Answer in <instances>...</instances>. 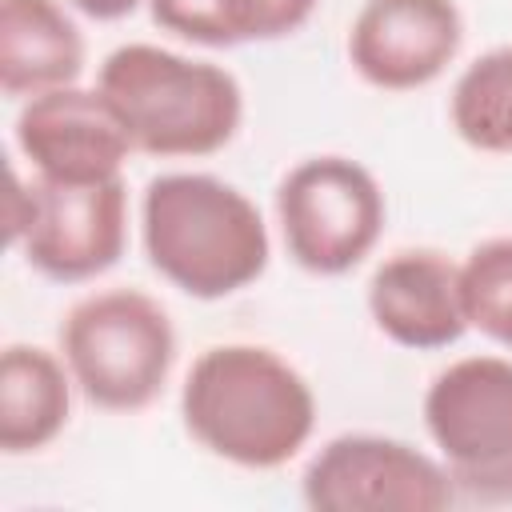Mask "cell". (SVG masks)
<instances>
[{"label":"cell","mask_w":512,"mask_h":512,"mask_svg":"<svg viewBox=\"0 0 512 512\" xmlns=\"http://www.w3.org/2000/svg\"><path fill=\"white\" fill-rule=\"evenodd\" d=\"M180 420L208 456L248 472H272L308 448L316 392L268 344H208L184 372Z\"/></svg>","instance_id":"cell-1"},{"label":"cell","mask_w":512,"mask_h":512,"mask_svg":"<svg viewBox=\"0 0 512 512\" xmlns=\"http://www.w3.org/2000/svg\"><path fill=\"white\" fill-rule=\"evenodd\" d=\"M140 244L160 280L192 300H224L256 284L272 260L264 212L212 172H160L140 196Z\"/></svg>","instance_id":"cell-2"},{"label":"cell","mask_w":512,"mask_h":512,"mask_svg":"<svg viewBox=\"0 0 512 512\" xmlns=\"http://www.w3.org/2000/svg\"><path fill=\"white\" fill-rule=\"evenodd\" d=\"M96 88L124 120L132 152L156 160L216 156L244 124V88L224 64L148 40L112 48L100 60Z\"/></svg>","instance_id":"cell-3"},{"label":"cell","mask_w":512,"mask_h":512,"mask_svg":"<svg viewBox=\"0 0 512 512\" xmlns=\"http://www.w3.org/2000/svg\"><path fill=\"white\" fill-rule=\"evenodd\" d=\"M60 356L92 408L140 412L160 400L172 376L176 328L156 296L140 288H100L64 312Z\"/></svg>","instance_id":"cell-4"},{"label":"cell","mask_w":512,"mask_h":512,"mask_svg":"<svg viewBox=\"0 0 512 512\" xmlns=\"http://www.w3.org/2000/svg\"><path fill=\"white\" fill-rule=\"evenodd\" d=\"M8 244L32 272L56 284H84L116 268L128 248V184L112 180H44L8 172Z\"/></svg>","instance_id":"cell-5"},{"label":"cell","mask_w":512,"mask_h":512,"mask_svg":"<svg viewBox=\"0 0 512 512\" xmlns=\"http://www.w3.org/2000/svg\"><path fill=\"white\" fill-rule=\"evenodd\" d=\"M424 428L460 496L512 504V356L444 364L424 392Z\"/></svg>","instance_id":"cell-6"},{"label":"cell","mask_w":512,"mask_h":512,"mask_svg":"<svg viewBox=\"0 0 512 512\" xmlns=\"http://www.w3.org/2000/svg\"><path fill=\"white\" fill-rule=\"evenodd\" d=\"M388 200L372 168L320 152L292 164L276 184V224L284 252L312 276L360 268L384 236Z\"/></svg>","instance_id":"cell-7"},{"label":"cell","mask_w":512,"mask_h":512,"mask_svg":"<svg viewBox=\"0 0 512 512\" xmlns=\"http://www.w3.org/2000/svg\"><path fill=\"white\" fill-rule=\"evenodd\" d=\"M300 496L316 512H440L460 492L440 456L400 436L340 432L304 464Z\"/></svg>","instance_id":"cell-8"},{"label":"cell","mask_w":512,"mask_h":512,"mask_svg":"<svg viewBox=\"0 0 512 512\" xmlns=\"http://www.w3.org/2000/svg\"><path fill=\"white\" fill-rule=\"evenodd\" d=\"M464 44L456 0H364L348 24V64L380 92H416L448 72Z\"/></svg>","instance_id":"cell-9"},{"label":"cell","mask_w":512,"mask_h":512,"mask_svg":"<svg viewBox=\"0 0 512 512\" xmlns=\"http://www.w3.org/2000/svg\"><path fill=\"white\" fill-rule=\"evenodd\" d=\"M12 140L28 168L44 180H112L124 176L132 140L112 100L100 88H52L20 104Z\"/></svg>","instance_id":"cell-10"},{"label":"cell","mask_w":512,"mask_h":512,"mask_svg":"<svg viewBox=\"0 0 512 512\" xmlns=\"http://www.w3.org/2000/svg\"><path fill=\"white\" fill-rule=\"evenodd\" d=\"M364 304L376 332L408 352H440L468 332L460 264L436 248H400L384 256L368 276Z\"/></svg>","instance_id":"cell-11"},{"label":"cell","mask_w":512,"mask_h":512,"mask_svg":"<svg viewBox=\"0 0 512 512\" xmlns=\"http://www.w3.org/2000/svg\"><path fill=\"white\" fill-rule=\"evenodd\" d=\"M84 32L64 0H0V92L32 100L80 80Z\"/></svg>","instance_id":"cell-12"},{"label":"cell","mask_w":512,"mask_h":512,"mask_svg":"<svg viewBox=\"0 0 512 512\" xmlns=\"http://www.w3.org/2000/svg\"><path fill=\"white\" fill-rule=\"evenodd\" d=\"M76 380L60 352L40 344H8L0 352V452H44L72 420Z\"/></svg>","instance_id":"cell-13"},{"label":"cell","mask_w":512,"mask_h":512,"mask_svg":"<svg viewBox=\"0 0 512 512\" xmlns=\"http://www.w3.org/2000/svg\"><path fill=\"white\" fill-rule=\"evenodd\" d=\"M320 0H148L160 32L196 48L272 44L300 32Z\"/></svg>","instance_id":"cell-14"},{"label":"cell","mask_w":512,"mask_h":512,"mask_svg":"<svg viewBox=\"0 0 512 512\" xmlns=\"http://www.w3.org/2000/svg\"><path fill=\"white\" fill-rule=\"evenodd\" d=\"M452 132L484 156H512V44L480 52L452 84Z\"/></svg>","instance_id":"cell-15"},{"label":"cell","mask_w":512,"mask_h":512,"mask_svg":"<svg viewBox=\"0 0 512 512\" xmlns=\"http://www.w3.org/2000/svg\"><path fill=\"white\" fill-rule=\"evenodd\" d=\"M460 300L468 328L512 352V236H492L460 260Z\"/></svg>","instance_id":"cell-16"},{"label":"cell","mask_w":512,"mask_h":512,"mask_svg":"<svg viewBox=\"0 0 512 512\" xmlns=\"http://www.w3.org/2000/svg\"><path fill=\"white\" fill-rule=\"evenodd\" d=\"M72 12L88 16V20H100V24H112V20H124L132 16L144 0H64Z\"/></svg>","instance_id":"cell-17"}]
</instances>
